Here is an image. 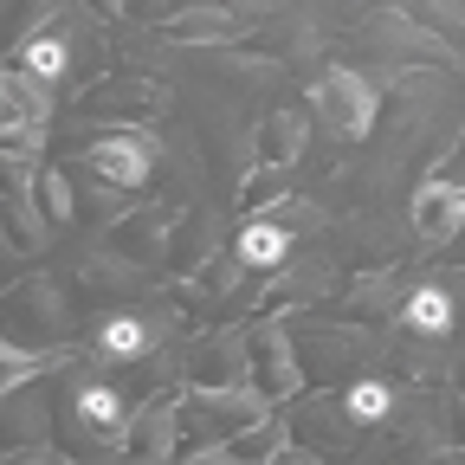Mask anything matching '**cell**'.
<instances>
[{"label": "cell", "mask_w": 465, "mask_h": 465, "mask_svg": "<svg viewBox=\"0 0 465 465\" xmlns=\"http://www.w3.org/2000/svg\"><path fill=\"white\" fill-rule=\"evenodd\" d=\"M20 65H26L33 78H58V72H65V45H58L52 33H33V39L20 45Z\"/></svg>", "instance_id": "obj_14"}, {"label": "cell", "mask_w": 465, "mask_h": 465, "mask_svg": "<svg viewBox=\"0 0 465 465\" xmlns=\"http://www.w3.org/2000/svg\"><path fill=\"white\" fill-rule=\"evenodd\" d=\"M39 194H45V213H52V220H72V182H65V174H58V168H45Z\"/></svg>", "instance_id": "obj_16"}, {"label": "cell", "mask_w": 465, "mask_h": 465, "mask_svg": "<svg viewBox=\"0 0 465 465\" xmlns=\"http://www.w3.org/2000/svg\"><path fill=\"white\" fill-rule=\"evenodd\" d=\"M194 465H240V452H232V446H207V452H194Z\"/></svg>", "instance_id": "obj_18"}, {"label": "cell", "mask_w": 465, "mask_h": 465, "mask_svg": "<svg viewBox=\"0 0 465 465\" xmlns=\"http://www.w3.org/2000/svg\"><path fill=\"white\" fill-rule=\"evenodd\" d=\"M14 465H65V459H14Z\"/></svg>", "instance_id": "obj_20"}, {"label": "cell", "mask_w": 465, "mask_h": 465, "mask_svg": "<svg viewBox=\"0 0 465 465\" xmlns=\"http://www.w3.org/2000/svg\"><path fill=\"white\" fill-rule=\"evenodd\" d=\"M272 194H278V174H265V182H259V174H252V182H246V194H240V201H246V207L259 213V201H272Z\"/></svg>", "instance_id": "obj_17"}, {"label": "cell", "mask_w": 465, "mask_h": 465, "mask_svg": "<svg viewBox=\"0 0 465 465\" xmlns=\"http://www.w3.org/2000/svg\"><path fill=\"white\" fill-rule=\"evenodd\" d=\"M349 414H356V420H381L388 414V388L381 381H356V388H349Z\"/></svg>", "instance_id": "obj_15"}, {"label": "cell", "mask_w": 465, "mask_h": 465, "mask_svg": "<svg viewBox=\"0 0 465 465\" xmlns=\"http://www.w3.org/2000/svg\"><path fill=\"white\" fill-rule=\"evenodd\" d=\"M278 465H317V452H298V446H284V452H278Z\"/></svg>", "instance_id": "obj_19"}, {"label": "cell", "mask_w": 465, "mask_h": 465, "mask_svg": "<svg viewBox=\"0 0 465 465\" xmlns=\"http://www.w3.org/2000/svg\"><path fill=\"white\" fill-rule=\"evenodd\" d=\"M97 342H104V356H143V349L155 342V330H149V323H136V317H110Z\"/></svg>", "instance_id": "obj_12"}, {"label": "cell", "mask_w": 465, "mask_h": 465, "mask_svg": "<svg viewBox=\"0 0 465 465\" xmlns=\"http://www.w3.org/2000/svg\"><path fill=\"white\" fill-rule=\"evenodd\" d=\"M284 246H291V240H284L272 220H252V226L240 232V265H278V259H284Z\"/></svg>", "instance_id": "obj_10"}, {"label": "cell", "mask_w": 465, "mask_h": 465, "mask_svg": "<svg viewBox=\"0 0 465 465\" xmlns=\"http://www.w3.org/2000/svg\"><path fill=\"white\" fill-rule=\"evenodd\" d=\"M311 104H317L323 124L342 130V136H369V124H375V91H369L356 72H342V65H330V72L317 78Z\"/></svg>", "instance_id": "obj_2"}, {"label": "cell", "mask_w": 465, "mask_h": 465, "mask_svg": "<svg viewBox=\"0 0 465 465\" xmlns=\"http://www.w3.org/2000/svg\"><path fill=\"white\" fill-rule=\"evenodd\" d=\"M104 7H124V0H104Z\"/></svg>", "instance_id": "obj_21"}, {"label": "cell", "mask_w": 465, "mask_h": 465, "mask_svg": "<svg viewBox=\"0 0 465 465\" xmlns=\"http://www.w3.org/2000/svg\"><path fill=\"white\" fill-rule=\"evenodd\" d=\"M78 420H84L91 433L116 440V433H124V401H116L110 388H84V394H78Z\"/></svg>", "instance_id": "obj_8"}, {"label": "cell", "mask_w": 465, "mask_h": 465, "mask_svg": "<svg viewBox=\"0 0 465 465\" xmlns=\"http://www.w3.org/2000/svg\"><path fill=\"white\" fill-rule=\"evenodd\" d=\"M91 168H97V182H116V188H136V182H149V149L136 143V136H104L97 149H91Z\"/></svg>", "instance_id": "obj_5"}, {"label": "cell", "mask_w": 465, "mask_h": 465, "mask_svg": "<svg viewBox=\"0 0 465 465\" xmlns=\"http://www.w3.org/2000/svg\"><path fill=\"white\" fill-rule=\"evenodd\" d=\"M407 323H414V330H433V336H440V330L452 323V298H446L440 284H420L414 298H407Z\"/></svg>", "instance_id": "obj_11"}, {"label": "cell", "mask_w": 465, "mask_h": 465, "mask_svg": "<svg viewBox=\"0 0 465 465\" xmlns=\"http://www.w3.org/2000/svg\"><path fill=\"white\" fill-rule=\"evenodd\" d=\"M459 226H465V188L427 182V188L414 194V232H420V240H433V246H446Z\"/></svg>", "instance_id": "obj_3"}, {"label": "cell", "mask_w": 465, "mask_h": 465, "mask_svg": "<svg viewBox=\"0 0 465 465\" xmlns=\"http://www.w3.org/2000/svg\"><path fill=\"white\" fill-rule=\"evenodd\" d=\"M252 420H265L259 388H194L188 414H182V433H207V446H220L226 433H240Z\"/></svg>", "instance_id": "obj_1"}, {"label": "cell", "mask_w": 465, "mask_h": 465, "mask_svg": "<svg viewBox=\"0 0 465 465\" xmlns=\"http://www.w3.org/2000/svg\"><path fill=\"white\" fill-rule=\"evenodd\" d=\"M84 104H91V110H155L162 91H149V84H91Z\"/></svg>", "instance_id": "obj_13"}, {"label": "cell", "mask_w": 465, "mask_h": 465, "mask_svg": "<svg viewBox=\"0 0 465 465\" xmlns=\"http://www.w3.org/2000/svg\"><path fill=\"white\" fill-rule=\"evenodd\" d=\"M304 130H311V124H304V110H272L265 124H259V155H265L272 168H284L291 155L304 149Z\"/></svg>", "instance_id": "obj_6"}, {"label": "cell", "mask_w": 465, "mask_h": 465, "mask_svg": "<svg viewBox=\"0 0 465 465\" xmlns=\"http://www.w3.org/2000/svg\"><path fill=\"white\" fill-rule=\"evenodd\" d=\"M162 33H168L174 45H194V39H226V33H232V20H226L220 7H201V14H174Z\"/></svg>", "instance_id": "obj_9"}, {"label": "cell", "mask_w": 465, "mask_h": 465, "mask_svg": "<svg viewBox=\"0 0 465 465\" xmlns=\"http://www.w3.org/2000/svg\"><path fill=\"white\" fill-rule=\"evenodd\" d=\"M252 356H265V388H272V394L298 388V369H291V342H284V330L252 336Z\"/></svg>", "instance_id": "obj_7"}, {"label": "cell", "mask_w": 465, "mask_h": 465, "mask_svg": "<svg viewBox=\"0 0 465 465\" xmlns=\"http://www.w3.org/2000/svg\"><path fill=\"white\" fill-rule=\"evenodd\" d=\"M246 356H252V342H240V336H213V342H194L188 375H194V388H240Z\"/></svg>", "instance_id": "obj_4"}]
</instances>
